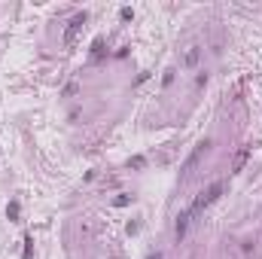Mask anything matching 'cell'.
Returning <instances> with one entry per match:
<instances>
[{
	"label": "cell",
	"mask_w": 262,
	"mask_h": 259,
	"mask_svg": "<svg viewBox=\"0 0 262 259\" xmlns=\"http://www.w3.org/2000/svg\"><path fill=\"white\" fill-rule=\"evenodd\" d=\"M247 156H250V147H244V150H238V156H235V171H241V168H244V162H247Z\"/></svg>",
	"instance_id": "6"
},
{
	"label": "cell",
	"mask_w": 262,
	"mask_h": 259,
	"mask_svg": "<svg viewBox=\"0 0 262 259\" xmlns=\"http://www.w3.org/2000/svg\"><path fill=\"white\" fill-rule=\"evenodd\" d=\"M86 12H77L74 18H70V25H67V31H64V46H74V40H77V34H80V28L86 25Z\"/></svg>",
	"instance_id": "3"
},
{
	"label": "cell",
	"mask_w": 262,
	"mask_h": 259,
	"mask_svg": "<svg viewBox=\"0 0 262 259\" xmlns=\"http://www.w3.org/2000/svg\"><path fill=\"white\" fill-rule=\"evenodd\" d=\"M104 55V40H94L91 43V58H101Z\"/></svg>",
	"instance_id": "8"
},
{
	"label": "cell",
	"mask_w": 262,
	"mask_h": 259,
	"mask_svg": "<svg viewBox=\"0 0 262 259\" xmlns=\"http://www.w3.org/2000/svg\"><path fill=\"white\" fill-rule=\"evenodd\" d=\"M128 201H131V198H128V195H119V198H116V201H113V204H116V207H125V204H128Z\"/></svg>",
	"instance_id": "11"
},
{
	"label": "cell",
	"mask_w": 262,
	"mask_h": 259,
	"mask_svg": "<svg viewBox=\"0 0 262 259\" xmlns=\"http://www.w3.org/2000/svg\"><path fill=\"white\" fill-rule=\"evenodd\" d=\"M18 214H21V204H18V201H9V204H6V217H9L12 223H18Z\"/></svg>",
	"instance_id": "5"
},
{
	"label": "cell",
	"mask_w": 262,
	"mask_h": 259,
	"mask_svg": "<svg viewBox=\"0 0 262 259\" xmlns=\"http://www.w3.org/2000/svg\"><path fill=\"white\" fill-rule=\"evenodd\" d=\"M119 15H122V21H131L134 18V9L131 6H122V12H119Z\"/></svg>",
	"instance_id": "10"
},
{
	"label": "cell",
	"mask_w": 262,
	"mask_h": 259,
	"mask_svg": "<svg viewBox=\"0 0 262 259\" xmlns=\"http://www.w3.org/2000/svg\"><path fill=\"white\" fill-rule=\"evenodd\" d=\"M192 217H195V214H192V210H189V207H186L183 214L177 217V229H174V235H177V241H183V238H186V229H189V223H192Z\"/></svg>",
	"instance_id": "4"
},
{
	"label": "cell",
	"mask_w": 262,
	"mask_h": 259,
	"mask_svg": "<svg viewBox=\"0 0 262 259\" xmlns=\"http://www.w3.org/2000/svg\"><path fill=\"white\" fill-rule=\"evenodd\" d=\"M150 259H162V253H153V256H150Z\"/></svg>",
	"instance_id": "12"
},
{
	"label": "cell",
	"mask_w": 262,
	"mask_h": 259,
	"mask_svg": "<svg viewBox=\"0 0 262 259\" xmlns=\"http://www.w3.org/2000/svg\"><path fill=\"white\" fill-rule=\"evenodd\" d=\"M223 189H226L223 183H213V186H207V189H204V192H198V198H195L192 204H189V210H192V214H201L204 207H210L213 201H217V198L223 195Z\"/></svg>",
	"instance_id": "1"
},
{
	"label": "cell",
	"mask_w": 262,
	"mask_h": 259,
	"mask_svg": "<svg viewBox=\"0 0 262 259\" xmlns=\"http://www.w3.org/2000/svg\"><path fill=\"white\" fill-rule=\"evenodd\" d=\"M31 256H34V238L25 235V253H21V259H31Z\"/></svg>",
	"instance_id": "7"
},
{
	"label": "cell",
	"mask_w": 262,
	"mask_h": 259,
	"mask_svg": "<svg viewBox=\"0 0 262 259\" xmlns=\"http://www.w3.org/2000/svg\"><path fill=\"white\" fill-rule=\"evenodd\" d=\"M198 61V46H189V52H186V64H195Z\"/></svg>",
	"instance_id": "9"
},
{
	"label": "cell",
	"mask_w": 262,
	"mask_h": 259,
	"mask_svg": "<svg viewBox=\"0 0 262 259\" xmlns=\"http://www.w3.org/2000/svg\"><path fill=\"white\" fill-rule=\"evenodd\" d=\"M207 147H210V140H201V144H195V150L189 153V156H186V162L180 165V180H186L189 174H192V168L198 165V159L204 156V150H207Z\"/></svg>",
	"instance_id": "2"
}]
</instances>
